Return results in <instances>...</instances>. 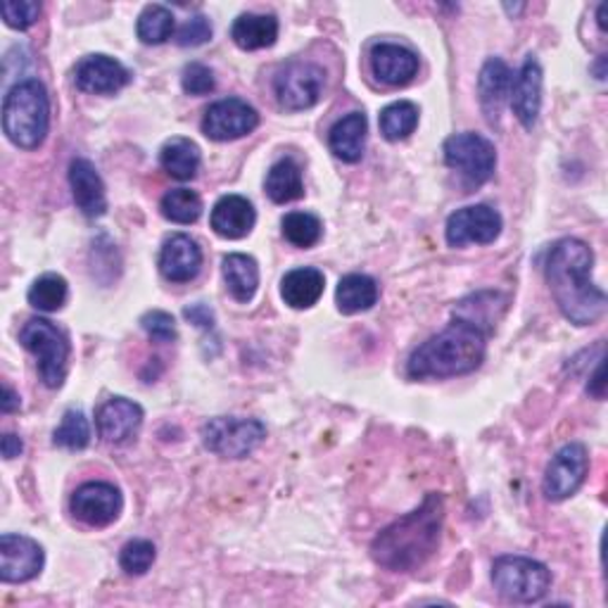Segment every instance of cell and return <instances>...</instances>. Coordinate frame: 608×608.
I'll use <instances>...</instances> for the list:
<instances>
[{
  "mask_svg": "<svg viewBox=\"0 0 608 608\" xmlns=\"http://www.w3.org/2000/svg\"><path fill=\"white\" fill-rule=\"evenodd\" d=\"M595 252L580 239H564L547 257V283L561 314L576 326H592L606 312V293L592 281Z\"/></svg>",
  "mask_w": 608,
  "mask_h": 608,
  "instance_id": "cell-1",
  "label": "cell"
},
{
  "mask_svg": "<svg viewBox=\"0 0 608 608\" xmlns=\"http://www.w3.org/2000/svg\"><path fill=\"white\" fill-rule=\"evenodd\" d=\"M443 523L445 499L430 493L418 509L397 518L376 535L371 543V556L381 568L393 572H414L424 568L440 547Z\"/></svg>",
  "mask_w": 608,
  "mask_h": 608,
  "instance_id": "cell-2",
  "label": "cell"
},
{
  "mask_svg": "<svg viewBox=\"0 0 608 608\" xmlns=\"http://www.w3.org/2000/svg\"><path fill=\"white\" fill-rule=\"evenodd\" d=\"M487 333L468 321L452 318V324L420 345L407 364V376L412 381L426 378H452L476 371L487 352Z\"/></svg>",
  "mask_w": 608,
  "mask_h": 608,
  "instance_id": "cell-3",
  "label": "cell"
},
{
  "mask_svg": "<svg viewBox=\"0 0 608 608\" xmlns=\"http://www.w3.org/2000/svg\"><path fill=\"white\" fill-rule=\"evenodd\" d=\"M50 129V100L39 79L14 83L3 100V131L22 150H37Z\"/></svg>",
  "mask_w": 608,
  "mask_h": 608,
  "instance_id": "cell-4",
  "label": "cell"
},
{
  "mask_svg": "<svg viewBox=\"0 0 608 608\" xmlns=\"http://www.w3.org/2000/svg\"><path fill=\"white\" fill-rule=\"evenodd\" d=\"M497 592L514 604H535L551 587V570L528 556H499L493 566Z\"/></svg>",
  "mask_w": 608,
  "mask_h": 608,
  "instance_id": "cell-5",
  "label": "cell"
},
{
  "mask_svg": "<svg viewBox=\"0 0 608 608\" xmlns=\"http://www.w3.org/2000/svg\"><path fill=\"white\" fill-rule=\"evenodd\" d=\"M20 343L39 359L41 381L53 391L60 387L67 378V362H70L67 335L48 318H29L20 331Z\"/></svg>",
  "mask_w": 608,
  "mask_h": 608,
  "instance_id": "cell-6",
  "label": "cell"
},
{
  "mask_svg": "<svg viewBox=\"0 0 608 608\" xmlns=\"http://www.w3.org/2000/svg\"><path fill=\"white\" fill-rule=\"evenodd\" d=\"M266 437V428L257 418L216 416L202 426V443L222 459H245Z\"/></svg>",
  "mask_w": 608,
  "mask_h": 608,
  "instance_id": "cell-7",
  "label": "cell"
},
{
  "mask_svg": "<svg viewBox=\"0 0 608 608\" xmlns=\"http://www.w3.org/2000/svg\"><path fill=\"white\" fill-rule=\"evenodd\" d=\"M445 162L456 169L468 185H483L493 179L497 166V150L480 133H456L445 141Z\"/></svg>",
  "mask_w": 608,
  "mask_h": 608,
  "instance_id": "cell-8",
  "label": "cell"
},
{
  "mask_svg": "<svg viewBox=\"0 0 608 608\" xmlns=\"http://www.w3.org/2000/svg\"><path fill=\"white\" fill-rule=\"evenodd\" d=\"M326 72L314 62H288L274 79L276 100L283 110L302 112L318 103L321 91H324Z\"/></svg>",
  "mask_w": 608,
  "mask_h": 608,
  "instance_id": "cell-9",
  "label": "cell"
},
{
  "mask_svg": "<svg viewBox=\"0 0 608 608\" xmlns=\"http://www.w3.org/2000/svg\"><path fill=\"white\" fill-rule=\"evenodd\" d=\"M260 126V114L241 98H226L210 105L202 116V133L212 141H235L243 139Z\"/></svg>",
  "mask_w": 608,
  "mask_h": 608,
  "instance_id": "cell-10",
  "label": "cell"
},
{
  "mask_svg": "<svg viewBox=\"0 0 608 608\" xmlns=\"http://www.w3.org/2000/svg\"><path fill=\"white\" fill-rule=\"evenodd\" d=\"M589 470V456L585 445L570 443L554 454L545 473V495L551 501H564L582 487Z\"/></svg>",
  "mask_w": 608,
  "mask_h": 608,
  "instance_id": "cell-11",
  "label": "cell"
},
{
  "mask_svg": "<svg viewBox=\"0 0 608 608\" xmlns=\"http://www.w3.org/2000/svg\"><path fill=\"white\" fill-rule=\"evenodd\" d=\"M501 233V216L489 205H470L464 210H456L447 219L445 239L452 247L464 245H489L499 239Z\"/></svg>",
  "mask_w": 608,
  "mask_h": 608,
  "instance_id": "cell-12",
  "label": "cell"
},
{
  "mask_svg": "<svg viewBox=\"0 0 608 608\" xmlns=\"http://www.w3.org/2000/svg\"><path fill=\"white\" fill-rule=\"evenodd\" d=\"M70 509L91 528H108L124 509L122 493L112 483H87L72 495Z\"/></svg>",
  "mask_w": 608,
  "mask_h": 608,
  "instance_id": "cell-13",
  "label": "cell"
},
{
  "mask_svg": "<svg viewBox=\"0 0 608 608\" xmlns=\"http://www.w3.org/2000/svg\"><path fill=\"white\" fill-rule=\"evenodd\" d=\"M45 564L43 547L37 539L6 533L0 537V580L29 582L39 576Z\"/></svg>",
  "mask_w": 608,
  "mask_h": 608,
  "instance_id": "cell-14",
  "label": "cell"
},
{
  "mask_svg": "<svg viewBox=\"0 0 608 608\" xmlns=\"http://www.w3.org/2000/svg\"><path fill=\"white\" fill-rule=\"evenodd\" d=\"M143 426V407L126 397H110L95 412V428L108 445H124Z\"/></svg>",
  "mask_w": 608,
  "mask_h": 608,
  "instance_id": "cell-15",
  "label": "cell"
},
{
  "mask_svg": "<svg viewBox=\"0 0 608 608\" xmlns=\"http://www.w3.org/2000/svg\"><path fill=\"white\" fill-rule=\"evenodd\" d=\"M74 81L83 93L112 95L126 87L131 81V72L120 60L110 55H89L77 64Z\"/></svg>",
  "mask_w": 608,
  "mask_h": 608,
  "instance_id": "cell-16",
  "label": "cell"
},
{
  "mask_svg": "<svg viewBox=\"0 0 608 608\" xmlns=\"http://www.w3.org/2000/svg\"><path fill=\"white\" fill-rule=\"evenodd\" d=\"M371 72L385 87H407L418 74V55L397 43H378L371 48Z\"/></svg>",
  "mask_w": 608,
  "mask_h": 608,
  "instance_id": "cell-17",
  "label": "cell"
},
{
  "mask_svg": "<svg viewBox=\"0 0 608 608\" xmlns=\"http://www.w3.org/2000/svg\"><path fill=\"white\" fill-rule=\"evenodd\" d=\"M511 108L523 129L537 124L539 108H543V67L530 55L523 62L511 87Z\"/></svg>",
  "mask_w": 608,
  "mask_h": 608,
  "instance_id": "cell-18",
  "label": "cell"
},
{
  "mask_svg": "<svg viewBox=\"0 0 608 608\" xmlns=\"http://www.w3.org/2000/svg\"><path fill=\"white\" fill-rule=\"evenodd\" d=\"M202 250L185 233H174L166 239L160 252V272L172 283H189L200 274Z\"/></svg>",
  "mask_w": 608,
  "mask_h": 608,
  "instance_id": "cell-19",
  "label": "cell"
},
{
  "mask_svg": "<svg viewBox=\"0 0 608 608\" xmlns=\"http://www.w3.org/2000/svg\"><path fill=\"white\" fill-rule=\"evenodd\" d=\"M70 185L77 207L95 219L108 212V195H105V183L100 179L98 169L87 158H77L70 164Z\"/></svg>",
  "mask_w": 608,
  "mask_h": 608,
  "instance_id": "cell-20",
  "label": "cell"
},
{
  "mask_svg": "<svg viewBox=\"0 0 608 608\" xmlns=\"http://www.w3.org/2000/svg\"><path fill=\"white\" fill-rule=\"evenodd\" d=\"M257 212L252 207V202L243 195H224L216 200L212 207L210 224L216 235L229 241H241L255 229Z\"/></svg>",
  "mask_w": 608,
  "mask_h": 608,
  "instance_id": "cell-21",
  "label": "cell"
},
{
  "mask_svg": "<svg viewBox=\"0 0 608 608\" xmlns=\"http://www.w3.org/2000/svg\"><path fill=\"white\" fill-rule=\"evenodd\" d=\"M514 87V74L509 67H506L504 60L499 58H489L478 79V93H480V105L487 114L489 122H497L501 108L506 105V100L511 95Z\"/></svg>",
  "mask_w": 608,
  "mask_h": 608,
  "instance_id": "cell-22",
  "label": "cell"
},
{
  "mask_svg": "<svg viewBox=\"0 0 608 608\" xmlns=\"http://www.w3.org/2000/svg\"><path fill=\"white\" fill-rule=\"evenodd\" d=\"M366 131H368V120L364 112H352L343 116V120L335 122L333 129L328 131L331 152L343 162H349V164L359 162L366 145Z\"/></svg>",
  "mask_w": 608,
  "mask_h": 608,
  "instance_id": "cell-23",
  "label": "cell"
},
{
  "mask_svg": "<svg viewBox=\"0 0 608 608\" xmlns=\"http://www.w3.org/2000/svg\"><path fill=\"white\" fill-rule=\"evenodd\" d=\"M326 288V278L314 266L293 268L281 281V297L293 310H310L321 300Z\"/></svg>",
  "mask_w": 608,
  "mask_h": 608,
  "instance_id": "cell-24",
  "label": "cell"
},
{
  "mask_svg": "<svg viewBox=\"0 0 608 608\" xmlns=\"http://www.w3.org/2000/svg\"><path fill=\"white\" fill-rule=\"evenodd\" d=\"M231 39L243 50L272 48L278 39V20L274 14H241L231 27Z\"/></svg>",
  "mask_w": 608,
  "mask_h": 608,
  "instance_id": "cell-25",
  "label": "cell"
},
{
  "mask_svg": "<svg viewBox=\"0 0 608 608\" xmlns=\"http://www.w3.org/2000/svg\"><path fill=\"white\" fill-rule=\"evenodd\" d=\"M504 310H506V297L501 293L487 291V293H476L462 300L459 304H456L454 316L468 321V324L480 328L487 335H493Z\"/></svg>",
  "mask_w": 608,
  "mask_h": 608,
  "instance_id": "cell-26",
  "label": "cell"
},
{
  "mask_svg": "<svg viewBox=\"0 0 608 608\" xmlns=\"http://www.w3.org/2000/svg\"><path fill=\"white\" fill-rule=\"evenodd\" d=\"M224 281L229 293L239 302H250L260 288V266L257 260L243 255V252H233L224 257L222 264Z\"/></svg>",
  "mask_w": 608,
  "mask_h": 608,
  "instance_id": "cell-27",
  "label": "cell"
},
{
  "mask_svg": "<svg viewBox=\"0 0 608 608\" xmlns=\"http://www.w3.org/2000/svg\"><path fill=\"white\" fill-rule=\"evenodd\" d=\"M335 302L343 314L368 312L378 302V283L366 274H347L337 283Z\"/></svg>",
  "mask_w": 608,
  "mask_h": 608,
  "instance_id": "cell-28",
  "label": "cell"
},
{
  "mask_svg": "<svg viewBox=\"0 0 608 608\" xmlns=\"http://www.w3.org/2000/svg\"><path fill=\"white\" fill-rule=\"evenodd\" d=\"M160 164L176 181L195 179L200 169V148L189 139H172L160 150Z\"/></svg>",
  "mask_w": 608,
  "mask_h": 608,
  "instance_id": "cell-29",
  "label": "cell"
},
{
  "mask_svg": "<svg viewBox=\"0 0 608 608\" xmlns=\"http://www.w3.org/2000/svg\"><path fill=\"white\" fill-rule=\"evenodd\" d=\"M266 195L272 197L276 205L300 200L304 195L302 169L293 158L278 160L266 174Z\"/></svg>",
  "mask_w": 608,
  "mask_h": 608,
  "instance_id": "cell-30",
  "label": "cell"
},
{
  "mask_svg": "<svg viewBox=\"0 0 608 608\" xmlns=\"http://www.w3.org/2000/svg\"><path fill=\"white\" fill-rule=\"evenodd\" d=\"M418 126V108L409 100H399V103L387 105L381 112V133L385 141L397 143L409 139Z\"/></svg>",
  "mask_w": 608,
  "mask_h": 608,
  "instance_id": "cell-31",
  "label": "cell"
},
{
  "mask_svg": "<svg viewBox=\"0 0 608 608\" xmlns=\"http://www.w3.org/2000/svg\"><path fill=\"white\" fill-rule=\"evenodd\" d=\"M160 210H162L164 219H169V222H172V224L189 226V224H195L197 219H200V214H202V200L191 189H174V191H169L162 197Z\"/></svg>",
  "mask_w": 608,
  "mask_h": 608,
  "instance_id": "cell-32",
  "label": "cell"
},
{
  "mask_svg": "<svg viewBox=\"0 0 608 608\" xmlns=\"http://www.w3.org/2000/svg\"><path fill=\"white\" fill-rule=\"evenodd\" d=\"M139 39L148 45H160L172 39L174 33V14L164 6H145L136 22Z\"/></svg>",
  "mask_w": 608,
  "mask_h": 608,
  "instance_id": "cell-33",
  "label": "cell"
},
{
  "mask_svg": "<svg viewBox=\"0 0 608 608\" xmlns=\"http://www.w3.org/2000/svg\"><path fill=\"white\" fill-rule=\"evenodd\" d=\"M67 295H70L67 281L58 274H45V276L33 281L27 300L31 307L39 312H58L64 307Z\"/></svg>",
  "mask_w": 608,
  "mask_h": 608,
  "instance_id": "cell-34",
  "label": "cell"
},
{
  "mask_svg": "<svg viewBox=\"0 0 608 608\" xmlns=\"http://www.w3.org/2000/svg\"><path fill=\"white\" fill-rule=\"evenodd\" d=\"M281 226L285 241L293 243L295 247H314L321 241V233H324V226L310 212L285 214Z\"/></svg>",
  "mask_w": 608,
  "mask_h": 608,
  "instance_id": "cell-35",
  "label": "cell"
},
{
  "mask_svg": "<svg viewBox=\"0 0 608 608\" xmlns=\"http://www.w3.org/2000/svg\"><path fill=\"white\" fill-rule=\"evenodd\" d=\"M53 443L58 447L72 449V452H79V449H87L89 447V443H91V426H89V418L83 416V412L70 409V412H67L62 416V424L53 433Z\"/></svg>",
  "mask_w": 608,
  "mask_h": 608,
  "instance_id": "cell-36",
  "label": "cell"
},
{
  "mask_svg": "<svg viewBox=\"0 0 608 608\" xmlns=\"http://www.w3.org/2000/svg\"><path fill=\"white\" fill-rule=\"evenodd\" d=\"M158 559V549L150 539H131L120 554V566L129 576H145Z\"/></svg>",
  "mask_w": 608,
  "mask_h": 608,
  "instance_id": "cell-37",
  "label": "cell"
},
{
  "mask_svg": "<svg viewBox=\"0 0 608 608\" xmlns=\"http://www.w3.org/2000/svg\"><path fill=\"white\" fill-rule=\"evenodd\" d=\"M0 12H3V20L8 27L24 31L39 22L41 3H37V0H6V3L0 6Z\"/></svg>",
  "mask_w": 608,
  "mask_h": 608,
  "instance_id": "cell-38",
  "label": "cell"
},
{
  "mask_svg": "<svg viewBox=\"0 0 608 608\" xmlns=\"http://www.w3.org/2000/svg\"><path fill=\"white\" fill-rule=\"evenodd\" d=\"M181 87L189 95H207L214 91V74L210 67L200 64V62H191L185 64V70L181 74Z\"/></svg>",
  "mask_w": 608,
  "mask_h": 608,
  "instance_id": "cell-39",
  "label": "cell"
},
{
  "mask_svg": "<svg viewBox=\"0 0 608 608\" xmlns=\"http://www.w3.org/2000/svg\"><path fill=\"white\" fill-rule=\"evenodd\" d=\"M141 326L155 343H174L176 341V321L172 314H166L162 310L148 312L141 318Z\"/></svg>",
  "mask_w": 608,
  "mask_h": 608,
  "instance_id": "cell-40",
  "label": "cell"
},
{
  "mask_svg": "<svg viewBox=\"0 0 608 608\" xmlns=\"http://www.w3.org/2000/svg\"><path fill=\"white\" fill-rule=\"evenodd\" d=\"M210 39H212V24L207 17H202V14L191 17V20L185 22L176 33V43L181 48H195V45L207 43Z\"/></svg>",
  "mask_w": 608,
  "mask_h": 608,
  "instance_id": "cell-41",
  "label": "cell"
},
{
  "mask_svg": "<svg viewBox=\"0 0 608 608\" xmlns=\"http://www.w3.org/2000/svg\"><path fill=\"white\" fill-rule=\"evenodd\" d=\"M183 316L195 324L197 328H214V312L207 307V304H191V307L183 310Z\"/></svg>",
  "mask_w": 608,
  "mask_h": 608,
  "instance_id": "cell-42",
  "label": "cell"
},
{
  "mask_svg": "<svg viewBox=\"0 0 608 608\" xmlns=\"http://www.w3.org/2000/svg\"><path fill=\"white\" fill-rule=\"evenodd\" d=\"M587 393L597 397V399H604L606 397V383H604V359L597 362V368H595V374L592 378H589L587 383Z\"/></svg>",
  "mask_w": 608,
  "mask_h": 608,
  "instance_id": "cell-43",
  "label": "cell"
},
{
  "mask_svg": "<svg viewBox=\"0 0 608 608\" xmlns=\"http://www.w3.org/2000/svg\"><path fill=\"white\" fill-rule=\"evenodd\" d=\"M22 449H24V445H22L20 437L12 435V433H6V435H3V456H6L8 462L14 459V456H20Z\"/></svg>",
  "mask_w": 608,
  "mask_h": 608,
  "instance_id": "cell-44",
  "label": "cell"
},
{
  "mask_svg": "<svg viewBox=\"0 0 608 608\" xmlns=\"http://www.w3.org/2000/svg\"><path fill=\"white\" fill-rule=\"evenodd\" d=\"M3 414H14L20 409V395H17L10 385H3V402H0Z\"/></svg>",
  "mask_w": 608,
  "mask_h": 608,
  "instance_id": "cell-45",
  "label": "cell"
},
{
  "mask_svg": "<svg viewBox=\"0 0 608 608\" xmlns=\"http://www.w3.org/2000/svg\"><path fill=\"white\" fill-rule=\"evenodd\" d=\"M604 14H606V3H604V6H599V27H601V31L606 29V20H604Z\"/></svg>",
  "mask_w": 608,
  "mask_h": 608,
  "instance_id": "cell-46",
  "label": "cell"
}]
</instances>
